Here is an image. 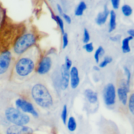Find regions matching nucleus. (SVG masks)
Returning <instances> with one entry per match:
<instances>
[{
    "instance_id": "obj_1",
    "label": "nucleus",
    "mask_w": 134,
    "mask_h": 134,
    "mask_svg": "<svg viewBox=\"0 0 134 134\" xmlns=\"http://www.w3.org/2000/svg\"><path fill=\"white\" fill-rule=\"evenodd\" d=\"M31 95L35 102L41 108L48 109L53 105V98L47 88L41 83H37L31 90Z\"/></svg>"
},
{
    "instance_id": "obj_2",
    "label": "nucleus",
    "mask_w": 134,
    "mask_h": 134,
    "mask_svg": "<svg viewBox=\"0 0 134 134\" xmlns=\"http://www.w3.org/2000/svg\"><path fill=\"white\" fill-rule=\"evenodd\" d=\"M24 53L25 55L17 61L14 68L16 75L21 78L29 76L34 70L36 65L35 55H30L29 50Z\"/></svg>"
},
{
    "instance_id": "obj_3",
    "label": "nucleus",
    "mask_w": 134,
    "mask_h": 134,
    "mask_svg": "<svg viewBox=\"0 0 134 134\" xmlns=\"http://www.w3.org/2000/svg\"><path fill=\"white\" fill-rule=\"evenodd\" d=\"M37 38L32 33H27L18 37L13 45V50L17 55H21L26 53L35 44Z\"/></svg>"
},
{
    "instance_id": "obj_4",
    "label": "nucleus",
    "mask_w": 134,
    "mask_h": 134,
    "mask_svg": "<svg viewBox=\"0 0 134 134\" xmlns=\"http://www.w3.org/2000/svg\"><path fill=\"white\" fill-rule=\"evenodd\" d=\"M5 118L13 125L26 126L30 122V117L17 108L9 107L5 111Z\"/></svg>"
},
{
    "instance_id": "obj_5",
    "label": "nucleus",
    "mask_w": 134,
    "mask_h": 134,
    "mask_svg": "<svg viewBox=\"0 0 134 134\" xmlns=\"http://www.w3.org/2000/svg\"><path fill=\"white\" fill-rule=\"evenodd\" d=\"M104 102L107 106H112L116 102V89L115 85L111 83L107 84L103 91Z\"/></svg>"
},
{
    "instance_id": "obj_6",
    "label": "nucleus",
    "mask_w": 134,
    "mask_h": 134,
    "mask_svg": "<svg viewBox=\"0 0 134 134\" xmlns=\"http://www.w3.org/2000/svg\"><path fill=\"white\" fill-rule=\"evenodd\" d=\"M15 105L17 109L20 110L24 113H29L34 117L37 118L39 116L38 113L35 109L33 104L29 102L22 98H18L15 101Z\"/></svg>"
},
{
    "instance_id": "obj_7",
    "label": "nucleus",
    "mask_w": 134,
    "mask_h": 134,
    "mask_svg": "<svg viewBox=\"0 0 134 134\" xmlns=\"http://www.w3.org/2000/svg\"><path fill=\"white\" fill-rule=\"evenodd\" d=\"M12 61V53L8 49L4 50L0 54V75L7 72Z\"/></svg>"
},
{
    "instance_id": "obj_8",
    "label": "nucleus",
    "mask_w": 134,
    "mask_h": 134,
    "mask_svg": "<svg viewBox=\"0 0 134 134\" xmlns=\"http://www.w3.org/2000/svg\"><path fill=\"white\" fill-rule=\"evenodd\" d=\"M52 67V59L49 56H44L39 62L37 68V72L40 75L47 74Z\"/></svg>"
},
{
    "instance_id": "obj_9",
    "label": "nucleus",
    "mask_w": 134,
    "mask_h": 134,
    "mask_svg": "<svg viewBox=\"0 0 134 134\" xmlns=\"http://www.w3.org/2000/svg\"><path fill=\"white\" fill-rule=\"evenodd\" d=\"M5 134H33V130L27 126L11 125L7 128Z\"/></svg>"
},
{
    "instance_id": "obj_10",
    "label": "nucleus",
    "mask_w": 134,
    "mask_h": 134,
    "mask_svg": "<svg viewBox=\"0 0 134 134\" xmlns=\"http://www.w3.org/2000/svg\"><path fill=\"white\" fill-rule=\"evenodd\" d=\"M69 70L66 68L63 64L60 68V87L61 90L65 91L68 89L69 84Z\"/></svg>"
},
{
    "instance_id": "obj_11",
    "label": "nucleus",
    "mask_w": 134,
    "mask_h": 134,
    "mask_svg": "<svg viewBox=\"0 0 134 134\" xmlns=\"http://www.w3.org/2000/svg\"><path fill=\"white\" fill-rule=\"evenodd\" d=\"M69 83L73 89H77L80 83L79 70L75 66L71 67L69 71Z\"/></svg>"
},
{
    "instance_id": "obj_12",
    "label": "nucleus",
    "mask_w": 134,
    "mask_h": 134,
    "mask_svg": "<svg viewBox=\"0 0 134 134\" xmlns=\"http://www.w3.org/2000/svg\"><path fill=\"white\" fill-rule=\"evenodd\" d=\"M109 15V10L108 9L107 5H105L104 10L99 13L97 15V17L96 18V24L99 25H104L106 22Z\"/></svg>"
},
{
    "instance_id": "obj_13",
    "label": "nucleus",
    "mask_w": 134,
    "mask_h": 134,
    "mask_svg": "<svg viewBox=\"0 0 134 134\" xmlns=\"http://www.w3.org/2000/svg\"><path fill=\"white\" fill-rule=\"evenodd\" d=\"M84 94L86 98L88 100L90 104H94L98 100V96H97V92H94L93 90L90 89H87L84 91Z\"/></svg>"
},
{
    "instance_id": "obj_14",
    "label": "nucleus",
    "mask_w": 134,
    "mask_h": 134,
    "mask_svg": "<svg viewBox=\"0 0 134 134\" xmlns=\"http://www.w3.org/2000/svg\"><path fill=\"white\" fill-rule=\"evenodd\" d=\"M129 91L124 89L122 87H120L117 89V94L118 96V99L122 104L124 105H126L128 104V93Z\"/></svg>"
},
{
    "instance_id": "obj_15",
    "label": "nucleus",
    "mask_w": 134,
    "mask_h": 134,
    "mask_svg": "<svg viewBox=\"0 0 134 134\" xmlns=\"http://www.w3.org/2000/svg\"><path fill=\"white\" fill-rule=\"evenodd\" d=\"M110 20H109V32L111 33L115 29L116 27V15L115 12L113 10L109 11Z\"/></svg>"
},
{
    "instance_id": "obj_16",
    "label": "nucleus",
    "mask_w": 134,
    "mask_h": 134,
    "mask_svg": "<svg viewBox=\"0 0 134 134\" xmlns=\"http://www.w3.org/2000/svg\"><path fill=\"white\" fill-rule=\"evenodd\" d=\"M133 37H128L124 38L122 41V51L124 53H127L130 52L131 49L130 46V42L133 40Z\"/></svg>"
},
{
    "instance_id": "obj_17",
    "label": "nucleus",
    "mask_w": 134,
    "mask_h": 134,
    "mask_svg": "<svg viewBox=\"0 0 134 134\" xmlns=\"http://www.w3.org/2000/svg\"><path fill=\"white\" fill-rule=\"evenodd\" d=\"M67 128L71 132H74L77 130V124L75 119L73 116H70L67 120Z\"/></svg>"
},
{
    "instance_id": "obj_18",
    "label": "nucleus",
    "mask_w": 134,
    "mask_h": 134,
    "mask_svg": "<svg viewBox=\"0 0 134 134\" xmlns=\"http://www.w3.org/2000/svg\"><path fill=\"white\" fill-rule=\"evenodd\" d=\"M87 9V5L84 1H80L75 10V14L77 16H80L83 14L84 10Z\"/></svg>"
},
{
    "instance_id": "obj_19",
    "label": "nucleus",
    "mask_w": 134,
    "mask_h": 134,
    "mask_svg": "<svg viewBox=\"0 0 134 134\" xmlns=\"http://www.w3.org/2000/svg\"><path fill=\"white\" fill-rule=\"evenodd\" d=\"M122 14H124L125 16L128 17L130 16L133 13V9H132V7L129 5H124L122 7Z\"/></svg>"
},
{
    "instance_id": "obj_20",
    "label": "nucleus",
    "mask_w": 134,
    "mask_h": 134,
    "mask_svg": "<svg viewBox=\"0 0 134 134\" xmlns=\"http://www.w3.org/2000/svg\"><path fill=\"white\" fill-rule=\"evenodd\" d=\"M55 22L57 23L58 25H59L60 31H61V34L63 35L65 33V29H64V24L62 18H61L60 16L56 15V16H55Z\"/></svg>"
},
{
    "instance_id": "obj_21",
    "label": "nucleus",
    "mask_w": 134,
    "mask_h": 134,
    "mask_svg": "<svg viewBox=\"0 0 134 134\" xmlns=\"http://www.w3.org/2000/svg\"><path fill=\"white\" fill-rule=\"evenodd\" d=\"M61 119L64 125H66L67 120H68V107L67 105H64L62 111L61 113Z\"/></svg>"
},
{
    "instance_id": "obj_22",
    "label": "nucleus",
    "mask_w": 134,
    "mask_h": 134,
    "mask_svg": "<svg viewBox=\"0 0 134 134\" xmlns=\"http://www.w3.org/2000/svg\"><path fill=\"white\" fill-rule=\"evenodd\" d=\"M123 69H124V73L126 75V85L127 87H130V80H131V72L129 68H128L126 66H124L123 67Z\"/></svg>"
},
{
    "instance_id": "obj_23",
    "label": "nucleus",
    "mask_w": 134,
    "mask_h": 134,
    "mask_svg": "<svg viewBox=\"0 0 134 134\" xmlns=\"http://www.w3.org/2000/svg\"><path fill=\"white\" fill-rule=\"evenodd\" d=\"M104 52V49L102 46H99L98 48H97V49L96 50V52H95L94 59L97 63H98L99 61H100V55H101V54H103Z\"/></svg>"
},
{
    "instance_id": "obj_24",
    "label": "nucleus",
    "mask_w": 134,
    "mask_h": 134,
    "mask_svg": "<svg viewBox=\"0 0 134 134\" xmlns=\"http://www.w3.org/2000/svg\"><path fill=\"white\" fill-rule=\"evenodd\" d=\"M112 61V58L110 56H105L104 58V60L101 61L99 65V68H104L107 66L109 63H111Z\"/></svg>"
},
{
    "instance_id": "obj_25",
    "label": "nucleus",
    "mask_w": 134,
    "mask_h": 134,
    "mask_svg": "<svg viewBox=\"0 0 134 134\" xmlns=\"http://www.w3.org/2000/svg\"><path fill=\"white\" fill-rule=\"evenodd\" d=\"M128 108L131 113H134V94H132L130 96L129 101H128Z\"/></svg>"
},
{
    "instance_id": "obj_26",
    "label": "nucleus",
    "mask_w": 134,
    "mask_h": 134,
    "mask_svg": "<svg viewBox=\"0 0 134 134\" xmlns=\"http://www.w3.org/2000/svg\"><path fill=\"white\" fill-rule=\"evenodd\" d=\"M90 40V36L89 32H88V29L84 28V32H83V42L84 44H87L89 42Z\"/></svg>"
},
{
    "instance_id": "obj_27",
    "label": "nucleus",
    "mask_w": 134,
    "mask_h": 134,
    "mask_svg": "<svg viewBox=\"0 0 134 134\" xmlns=\"http://www.w3.org/2000/svg\"><path fill=\"white\" fill-rule=\"evenodd\" d=\"M83 48L88 53H91L94 51L93 43L92 42H88L87 44H84V45L83 46Z\"/></svg>"
},
{
    "instance_id": "obj_28",
    "label": "nucleus",
    "mask_w": 134,
    "mask_h": 134,
    "mask_svg": "<svg viewBox=\"0 0 134 134\" xmlns=\"http://www.w3.org/2000/svg\"><path fill=\"white\" fill-rule=\"evenodd\" d=\"M63 44H62V48L63 49H65L66 48V47L68 46V43H69V41H68V35L67 33H64L63 34Z\"/></svg>"
},
{
    "instance_id": "obj_29",
    "label": "nucleus",
    "mask_w": 134,
    "mask_h": 134,
    "mask_svg": "<svg viewBox=\"0 0 134 134\" xmlns=\"http://www.w3.org/2000/svg\"><path fill=\"white\" fill-rule=\"evenodd\" d=\"M64 66L66 67V68H68V70H70L71 68V66H72V61H71V60L68 57V56H67V57H65V63H64Z\"/></svg>"
},
{
    "instance_id": "obj_30",
    "label": "nucleus",
    "mask_w": 134,
    "mask_h": 134,
    "mask_svg": "<svg viewBox=\"0 0 134 134\" xmlns=\"http://www.w3.org/2000/svg\"><path fill=\"white\" fill-rule=\"evenodd\" d=\"M111 4L112 5V7L115 9H118L120 5V1L119 0H111Z\"/></svg>"
},
{
    "instance_id": "obj_31",
    "label": "nucleus",
    "mask_w": 134,
    "mask_h": 134,
    "mask_svg": "<svg viewBox=\"0 0 134 134\" xmlns=\"http://www.w3.org/2000/svg\"><path fill=\"white\" fill-rule=\"evenodd\" d=\"M61 16H62L63 18H64V20H65V22L68 23V24H70L71 23V17L69 16L68 14H67L66 13H64Z\"/></svg>"
},
{
    "instance_id": "obj_32",
    "label": "nucleus",
    "mask_w": 134,
    "mask_h": 134,
    "mask_svg": "<svg viewBox=\"0 0 134 134\" xmlns=\"http://www.w3.org/2000/svg\"><path fill=\"white\" fill-rule=\"evenodd\" d=\"M57 9H58V13H60L61 15H62L63 13H64V12H63L62 8H61V5H60V4H57Z\"/></svg>"
},
{
    "instance_id": "obj_33",
    "label": "nucleus",
    "mask_w": 134,
    "mask_h": 134,
    "mask_svg": "<svg viewBox=\"0 0 134 134\" xmlns=\"http://www.w3.org/2000/svg\"><path fill=\"white\" fill-rule=\"evenodd\" d=\"M127 33H128V34L129 35L130 37H133H133H134V30H133V29H129V30L127 31Z\"/></svg>"
},
{
    "instance_id": "obj_34",
    "label": "nucleus",
    "mask_w": 134,
    "mask_h": 134,
    "mask_svg": "<svg viewBox=\"0 0 134 134\" xmlns=\"http://www.w3.org/2000/svg\"><path fill=\"white\" fill-rule=\"evenodd\" d=\"M118 36H116V37H111V41H117L118 40Z\"/></svg>"
},
{
    "instance_id": "obj_35",
    "label": "nucleus",
    "mask_w": 134,
    "mask_h": 134,
    "mask_svg": "<svg viewBox=\"0 0 134 134\" xmlns=\"http://www.w3.org/2000/svg\"><path fill=\"white\" fill-rule=\"evenodd\" d=\"M93 68H94V70L100 71V68H99V67L97 66H94L93 67Z\"/></svg>"
}]
</instances>
